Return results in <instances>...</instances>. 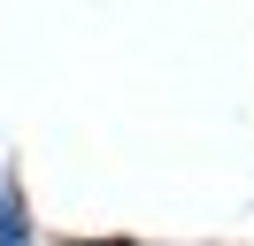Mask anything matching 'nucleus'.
Wrapping results in <instances>:
<instances>
[{"label":"nucleus","mask_w":254,"mask_h":246,"mask_svg":"<svg viewBox=\"0 0 254 246\" xmlns=\"http://www.w3.org/2000/svg\"><path fill=\"white\" fill-rule=\"evenodd\" d=\"M0 239H8V246L23 239V223H16V200H8V184H0Z\"/></svg>","instance_id":"nucleus-1"}]
</instances>
